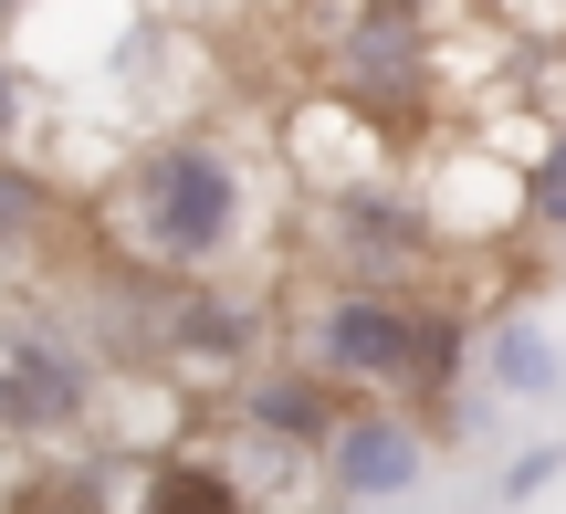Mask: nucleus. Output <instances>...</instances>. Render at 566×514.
<instances>
[{
	"label": "nucleus",
	"instance_id": "obj_17",
	"mask_svg": "<svg viewBox=\"0 0 566 514\" xmlns=\"http://www.w3.org/2000/svg\"><path fill=\"white\" fill-rule=\"evenodd\" d=\"M168 11H221V0H168Z\"/></svg>",
	"mask_w": 566,
	"mask_h": 514
},
{
	"label": "nucleus",
	"instance_id": "obj_1",
	"mask_svg": "<svg viewBox=\"0 0 566 514\" xmlns=\"http://www.w3.org/2000/svg\"><path fill=\"white\" fill-rule=\"evenodd\" d=\"M252 231H263V168L221 126H168L126 147L95 189V242L168 284H221L252 252Z\"/></svg>",
	"mask_w": 566,
	"mask_h": 514
},
{
	"label": "nucleus",
	"instance_id": "obj_7",
	"mask_svg": "<svg viewBox=\"0 0 566 514\" xmlns=\"http://www.w3.org/2000/svg\"><path fill=\"white\" fill-rule=\"evenodd\" d=\"M242 431L252 441H273V452H304V462H325V441H336V420H346V389L325 368H242Z\"/></svg>",
	"mask_w": 566,
	"mask_h": 514
},
{
	"label": "nucleus",
	"instance_id": "obj_8",
	"mask_svg": "<svg viewBox=\"0 0 566 514\" xmlns=\"http://www.w3.org/2000/svg\"><path fill=\"white\" fill-rule=\"evenodd\" d=\"M263 326H273L263 294L189 284L179 294V368H252V357H263Z\"/></svg>",
	"mask_w": 566,
	"mask_h": 514
},
{
	"label": "nucleus",
	"instance_id": "obj_16",
	"mask_svg": "<svg viewBox=\"0 0 566 514\" xmlns=\"http://www.w3.org/2000/svg\"><path fill=\"white\" fill-rule=\"evenodd\" d=\"M21 11H32V0H0V32H11V21H21Z\"/></svg>",
	"mask_w": 566,
	"mask_h": 514
},
{
	"label": "nucleus",
	"instance_id": "obj_15",
	"mask_svg": "<svg viewBox=\"0 0 566 514\" xmlns=\"http://www.w3.org/2000/svg\"><path fill=\"white\" fill-rule=\"evenodd\" d=\"M11 514H105V504L84 494V483H32V494H21Z\"/></svg>",
	"mask_w": 566,
	"mask_h": 514
},
{
	"label": "nucleus",
	"instance_id": "obj_14",
	"mask_svg": "<svg viewBox=\"0 0 566 514\" xmlns=\"http://www.w3.org/2000/svg\"><path fill=\"white\" fill-rule=\"evenodd\" d=\"M21 137H32V74L0 53V158H21Z\"/></svg>",
	"mask_w": 566,
	"mask_h": 514
},
{
	"label": "nucleus",
	"instance_id": "obj_9",
	"mask_svg": "<svg viewBox=\"0 0 566 514\" xmlns=\"http://www.w3.org/2000/svg\"><path fill=\"white\" fill-rule=\"evenodd\" d=\"M53 231H63V189L32 158H0V284H32L53 263Z\"/></svg>",
	"mask_w": 566,
	"mask_h": 514
},
{
	"label": "nucleus",
	"instance_id": "obj_4",
	"mask_svg": "<svg viewBox=\"0 0 566 514\" xmlns=\"http://www.w3.org/2000/svg\"><path fill=\"white\" fill-rule=\"evenodd\" d=\"M441 210L399 179V168H367V179H325L315 189V263L336 284H378V294H409L430 263H441Z\"/></svg>",
	"mask_w": 566,
	"mask_h": 514
},
{
	"label": "nucleus",
	"instance_id": "obj_2",
	"mask_svg": "<svg viewBox=\"0 0 566 514\" xmlns=\"http://www.w3.org/2000/svg\"><path fill=\"white\" fill-rule=\"evenodd\" d=\"M325 95L367 126H420L441 105V0H336L325 21Z\"/></svg>",
	"mask_w": 566,
	"mask_h": 514
},
{
	"label": "nucleus",
	"instance_id": "obj_13",
	"mask_svg": "<svg viewBox=\"0 0 566 514\" xmlns=\"http://www.w3.org/2000/svg\"><path fill=\"white\" fill-rule=\"evenodd\" d=\"M556 473H566V441H535V452H514V462H504V504H535Z\"/></svg>",
	"mask_w": 566,
	"mask_h": 514
},
{
	"label": "nucleus",
	"instance_id": "obj_12",
	"mask_svg": "<svg viewBox=\"0 0 566 514\" xmlns=\"http://www.w3.org/2000/svg\"><path fill=\"white\" fill-rule=\"evenodd\" d=\"M514 210H525V231H566V126H546L535 137V158H525V179H514Z\"/></svg>",
	"mask_w": 566,
	"mask_h": 514
},
{
	"label": "nucleus",
	"instance_id": "obj_11",
	"mask_svg": "<svg viewBox=\"0 0 566 514\" xmlns=\"http://www.w3.org/2000/svg\"><path fill=\"white\" fill-rule=\"evenodd\" d=\"M137 514H252V494H242V473H231V462L168 452V462H147V483H137Z\"/></svg>",
	"mask_w": 566,
	"mask_h": 514
},
{
	"label": "nucleus",
	"instance_id": "obj_6",
	"mask_svg": "<svg viewBox=\"0 0 566 514\" xmlns=\"http://www.w3.org/2000/svg\"><path fill=\"white\" fill-rule=\"evenodd\" d=\"M325 494L336 504H399L409 483L430 473V420L409 410V399H367V410L336 420V441H325Z\"/></svg>",
	"mask_w": 566,
	"mask_h": 514
},
{
	"label": "nucleus",
	"instance_id": "obj_5",
	"mask_svg": "<svg viewBox=\"0 0 566 514\" xmlns=\"http://www.w3.org/2000/svg\"><path fill=\"white\" fill-rule=\"evenodd\" d=\"M304 368H325L336 389H367V399H409L420 378V336H430V305L420 294H378V284H325L304 305Z\"/></svg>",
	"mask_w": 566,
	"mask_h": 514
},
{
	"label": "nucleus",
	"instance_id": "obj_3",
	"mask_svg": "<svg viewBox=\"0 0 566 514\" xmlns=\"http://www.w3.org/2000/svg\"><path fill=\"white\" fill-rule=\"evenodd\" d=\"M105 399V357L63 315V294H0V431L74 441Z\"/></svg>",
	"mask_w": 566,
	"mask_h": 514
},
{
	"label": "nucleus",
	"instance_id": "obj_10",
	"mask_svg": "<svg viewBox=\"0 0 566 514\" xmlns=\"http://www.w3.org/2000/svg\"><path fill=\"white\" fill-rule=\"evenodd\" d=\"M483 389L493 399H556L566 389V347L535 315H493L483 326Z\"/></svg>",
	"mask_w": 566,
	"mask_h": 514
}]
</instances>
